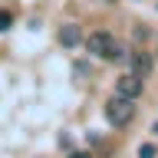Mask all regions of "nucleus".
Here are the masks:
<instances>
[{
	"label": "nucleus",
	"instance_id": "6e6552de",
	"mask_svg": "<svg viewBox=\"0 0 158 158\" xmlns=\"http://www.w3.org/2000/svg\"><path fill=\"white\" fill-rule=\"evenodd\" d=\"M69 158H92V155H89V152H73Z\"/></svg>",
	"mask_w": 158,
	"mask_h": 158
},
{
	"label": "nucleus",
	"instance_id": "7ed1b4c3",
	"mask_svg": "<svg viewBox=\"0 0 158 158\" xmlns=\"http://www.w3.org/2000/svg\"><path fill=\"white\" fill-rule=\"evenodd\" d=\"M142 89H145V79L135 76V73H122V76L115 79V96L135 99V96H142Z\"/></svg>",
	"mask_w": 158,
	"mask_h": 158
},
{
	"label": "nucleus",
	"instance_id": "39448f33",
	"mask_svg": "<svg viewBox=\"0 0 158 158\" xmlns=\"http://www.w3.org/2000/svg\"><path fill=\"white\" fill-rule=\"evenodd\" d=\"M59 43L66 49H76L79 43H82V30L76 27V23H66V27H59Z\"/></svg>",
	"mask_w": 158,
	"mask_h": 158
},
{
	"label": "nucleus",
	"instance_id": "20e7f679",
	"mask_svg": "<svg viewBox=\"0 0 158 158\" xmlns=\"http://www.w3.org/2000/svg\"><path fill=\"white\" fill-rule=\"evenodd\" d=\"M152 69H155V56H152L148 49H132V59H128V73H135V76H142V79H145Z\"/></svg>",
	"mask_w": 158,
	"mask_h": 158
},
{
	"label": "nucleus",
	"instance_id": "423d86ee",
	"mask_svg": "<svg viewBox=\"0 0 158 158\" xmlns=\"http://www.w3.org/2000/svg\"><path fill=\"white\" fill-rule=\"evenodd\" d=\"M10 27H13V13L10 10H0V33H7Z\"/></svg>",
	"mask_w": 158,
	"mask_h": 158
},
{
	"label": "nucleus",
	"instance_id": "f257e3e1",
	"mask_svg": "<svg viewBox=\"0 0 158 158\" xmlns=\"http://www.w3.org/2000/svg\"><path fill=\"white\" fill-rule=\"evenodd\" d=\"M106 118H109V125H115V128L128 125V122L135 118V106H132V99L112 96V99L106 102Z\"/></svg>",
	"mask_w": 158,
	"mask_h": 158
},
{
	"label": "nucleus",
	"instance_id": "0eeeda50",
	"mask_svg": "<svg viewBox=\"0 0 158 158\" xmlns=\"http://www.w3.org/2000/svg\"><path fill=\"white\" fill-rule=\"evenodd\" d=\"M138 158H155V145H142L138 148Z\"/></svg>",
	"mask_w": 158,
	"mask_h": 158
},
{
	"label": "nucleus",
	"instance_id": "f03ea898",
	"mask_svg": "<svg viewBox=\"0 0 158 158\" xmlns=\"http://www.w3.org/2000/svg\"><path fill=\"white\" fill-rule=\"evenodd\" d=\"M115 43H118V40L112 36L109 30H96V33H89V36H86V49H89L96 59H112Z\"/></svg>",
	"mask_w": 158,
	"mask_h": 158
}]
</instances>
